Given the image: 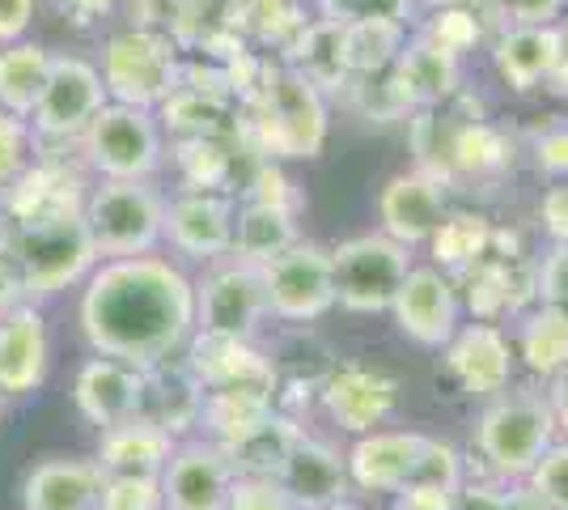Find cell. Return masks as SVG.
Wrapping results in <instances>:
<instances>
[{
  "instance_id": "56",
  "label": "cell",
  "mask_w": 568,
  "mask_h": 510,
  "mask_svg": "<svg viewBox=\"0 0 568 510\" xmlns=\"http://www.w3.org/2000/svg\"><path fill=\"white\" fill-rule=\"evenodd\" d=\"M323 510H353L348 502H332V507H323Z\"/></svg>"
},
{
  "instance_id": "2",
  "label": "cell",
  "mask_w": 568,
  "mask_h": 510,
  "mask_svg": "<svg viewBox=\"0 0 568 510\" xmlns=\"http://www.w3.org/2000/svg\"><path fill=\"white\" fill-rule=\"evenodd\" d=\"M246 132L263 158L310 162L327 146V94H318L306 77L288 64H263L260 86L242 102Z\"/></svg>"
},
{
  "instance_id": "1",
  "label": "cell",
  "mask_w": 568,
  "mask_h": 510,
  "mask_svg": "<svg viewBox=\"0 0 568 510\" xmlns=\"http://www.w3.org/2000/svg\"><path fill=\"white\" fill-rule=\"evenodd\" d=\"M195 328V286L170 260H102L81 293V332L98 358L144 370Z\"/></svg>"
},
{
  "instance_id": "38",
  "label": "cell",
  "mask_w": 568,
  "mask_h": 510,
  "mask_svg": "<svg viewBox=\"0 0 568 510\" xmlns=\"http://www.w3.org/2000/svg\"><path fill=\"white\" fill-rule=\"evenodd\" d=\"M174 167L183 170L191 192H225L234 174V149L230 137H191L174 141Z\"/></svg>"
},
{
  "instance_id": "14",
  "label": "cell",
  "mask_w": 568,
  "mask_h": 510,
  "mask_svg": "<svg viewBox=\"0 0 568 510\" xmlns=\"http://www.w3.org/2000/svg\"><path fill=\"white\" fill-rule=\"evenodd\" d=\"M237 204L230 192H183L166 204V239L179 256L191 260H225L234 256Z\"/></svg>"
},
{
  "instance_id": "44",
  "label": "cell",
  "mask_w": 568,
  "mask_h": 510,
  "mask_svg": "<svg viewBox=\"0 0 568 510\" xmlns=\"http://www.w3.org/2000/svg\"><path fill=\"white\" fill-rule=\"evenodd\" d=\"M98 510H162V481H132L115 477L102 486Z\"/></svg>"
},
{
  "instance_id": "10",
  "label": "cell",
  "mask_w": 568,
  "mask_h": 510,
  "mask_svg": "<svg viewBox=\"0 0 568 510\" xmlns=\"http://www.w3.org/2000/svg\"><path fill=\"white\" fill-rule=\"evenodd\" d=\"M263 298L267 316L284 323H310L323 319L335 307V281H332V251L318 243H297L284 251L281 260L263 264Z\"/></svg>"
},
{
  "instance_id": "15",
  "label": "cell",
  "mask_w": 568,
  "mask_h": 510,
  "mask_svg": "<svg viewBox=\"0 0 568 510\" xmlns=\"http://www.w3.org/2000/svg\"><path fill=\"white\" fill-rule=\"evenodd\" d=\"M378 221L382 234L395 243H428L433 230L446 221V179H437L420 167L390 174L378 192Z\"/></svg>"
},
{
  "instance_id": "32",
  "label": "cell",
  "mask_w": 568,
  "mask_h": 510,
  "mask_svg": "<svg viewBox=\"0 0 568 510\" xmlns=\"http://www.w3.org/2000/svg\"><path fill=\"white\" fill-rule=\"evenodd\" d=\"M297 243H302L297 239V213L242 200V209L234 218V260L263 268L272 260H281L284 251H293Z\"/></svg>"
},
{
  "instance_id": "37",
  "label": "cell",
  "mask_w": 568,
  "mask_h": 510,
  "mask_svg": "<svg viewBox=\"0 0 568 510\" xmlns=\"http://www.w3.org/2000/svg\"><path fill=\"white\" fill-rule=\"evenodd\" d=\"M407 26L403 22H356L344 26V48H348V69L353 77L390 73L395 60L407 48Z\"/></svg>"
},
{
  "instance_id": "47",
  "label": "cell",
  "mask_w": 568,
  "mask_h": 510,
  "mask_svg": "<svg viewBox=\"0 0 568 510\" xmlns=\"http://www.w3.org/2000/svg\"><path fill=\"white\" fill-rule=\"evenodd\" d=\"M530 153H535V167L568 183V120L560 123H547L544 132L530 141Z\"/></svg>"
},
{
  "instance_id": "21",
  "label": "cell",
  "mask_w": 568,
  "mask_h": 510,
  "mask_svg": "<svg viewBox=\"0 0 568 510\" xmlns=\"http://www.w3.org/2000/svg\"><path fill=\"white\" fill-rule=\"evenodd\" d=\"M72 400L81 417L98 430H115L123 421H132L141 409V370L115 358H90L77 370Z\"/></svg>"
},
{
  "instance_id": "18",
  "label": "cell",
  "mask_w": 568,
  "mask_h": 510,
  "mask_svg": "<svg viewBox=\"0 0 568 510\" xmlns=\"http://www.w3.org/2000/svg\"><path fill=\"white\" fill-rule=\"evenodd\" d=\"M446 370L471 396H505L514 383V349L497 323H467L446 344Z\"/></svg>"
},
{
  "instance_id": "22",
  "label": "cell",
  "mask_w": 568,
  "mask_h": 510,
  "mask_svg": "<svg viewBox=\"0 0 568 510\" xmlns=\"http://www.w3.org/2000/svg\"><path fill=\"white\" fill-rule=\"evenodd\" d=\"M200 413H204V388L200 379L191 374L187 362H162L144 366L141 370V409L136 417L166 430L170 438H179L183 430L200 426Z\"/></svg>"
},
{
  "instance_id": "58",
  "label": "cell",
  "mask_w": 568,
  "mask_h": 510,
  "mask_svg": "<svg viewBox=\"0 0 568 510\" xmlns=\"http://www.w3.org/2000/svg\"><path fill=\"white\" fill-rule=\"evenodd\" d=\"M191 4H204V0H191Z\"/></svg>"
},
{
  "instance_id": "51",
  "label": "cell",
  "mask_w": 568,
  "mask_h": 510,
  "mask_svg": "<svg viewBox=\"0 0 568 510\" xmlns=\"http://www.w3.org/2000/svg\"><path fill=\"white\" fill-rule=\"evenodd\" d=\"M22 277H18V268H13V260L0 251V319L9 316V311H18L22 307Z\"/></svg>"
},
{
  "instance_id": "24",
  "label": "cell",
  "mask_w": 568,
  "mask_h": 510,
  "mask_svg": "<svg viewBox=\"0 0 568 510\" xmlns=\"http://www.w3.org/2000/svg\"><path fill=\"white\" fill-rule=\"evenodd\" d=\"M174 438L158 426H149L141 417L123 421L115 430H102V447H98V472L106 481L115 477H132V481H162L170 456H174Z\"/></svg>"
},
{
  "instance_id": "30",
  "label": "cell",
  "mask_w": 568,
  "mask_h": 510,
  "mask_svg": "<svg viewBox=\"0 0 568 510\" xmlns=\"http://www.w3.org/2000/svg\"><path fill=\"white\" fill-rule=\"evenodd\" d=\"M242 111L234 98L221 90H204V86H187L179 81V90L162 102V120L174 132V141H191V137H230L237 132L234 116Z\"/></svg>"
},
{
  "instance_id": "48",
  "label": "cell",
  "mask_w": 568,
  "mask_h": 510,
  "mask_svg": "<svg viewBox=\"0 0 568 510\" xmlns=\"http://www.w3.org/2000/svg\"><path fill=\"white\" fill-rule=\"evenodd\" d=\"M539 221H544L547 239L556 247H568V183L547 188L539 200Z\"/></svg>"
},
{
  "instance_id": "50",
  "label": "cell",
  "mask_w": 568,
  "mask_h": 510,
  "mask_svg": "<svg viewBox=\"0 0 568 510\" xmlns=\"http://www.w3.org/2000/svg\"><path fill=\"white\" fill-rule=\"evenodd\" d=\"M55 9L64 13V22L69 26H94V22H102L111 9H115V0H55Z\"/></svg>"
},
{
  "instance_id": "45",
  "label": "cell",
  "mask_w": 568,
  "mask_h": 510,
  "mask_svg": "<svg viewBox=\"0 0 568 510\" xmlns=\"http://www.w3.org/2000/svg\"><path fill=\"white\" fill-rule=\"evenodd\" d=\"M230 510H297L276 477H237Z\"/></svg>"
},
{
  "instance_id": "23",
  "label": "cell",
  "mask_w": 568,
  "mask_h": 510,
  "mask_svg": "<svg viewBox=\"0 0 568 510\" xmlns=\"http://www.w3.org/2000/svg\"><path fill=\"white\" fill-rule=\"evenodd\" d=\"M560 60H565L560 26H505L493 43V69L518 94L547 86V77L556 73Z\"/></svg>"
},
{
  "instance_id": "25",
  "label": "cell",
  "mask_w": 568,
  "mask_h": 510,
  "mask_svg": "<svg viewBox=\"0 0 568 510\" xmlns=\"http://www.w3.org/2000/svg\"><path fill=\"white\" fill-rule=\"evenodd\" d=\"M281 489L293 498L297 510H323L332 502H344V486H348V463L335 456L327 442L314 438H297L293 451L284 456Z\"/></svg>"
},
{
  "instance_id": "41",
  "label": "cell",
  "mask_w": 568,
  "mask_h": 510,
  "mask_svg": "<svg viewBox=\"0 0 568 510\" xmlns=\"http://www.w3.org/2000/svg\"><path fill=\"white\" fill-rule=\"evenodd\" d=\"M318 4V18H332L339 26L356 22H403L412 18L416 0H314Z\"/></svg>"
},
{
  "instance_id": "33",
  "label": "cell",
  "mask_w": 568,
  "mask_h": 510,
  "mask_svg": "<svg viewBox=\"0 0 568 510\" xmlns=\"http://www.w3.org/2000/svg\"><path fill=\"white\" fill-rule=\"evenodd\" d=\"M493 234H497V226L484 213H446V221L428 239L433 268H442L446 277L471 272L493 256Z\"/></svg>"
},
{
  "instance_id": "52",
  "label": "cell",
  "mask_w": 568,
  "mask_h": 510,
  "mask_svg": "<svg viewBox=\"0 0 568 510\" xmlns=\"http://www.w3.org/2000/svg\"><path fill=\"white\" fill-rule=\"evenodd\" d=\"M547 404H551V417H556V426H565L568 430V366L551 379V391H547Z\"/></svg>"
},
{
  "instance_id": "46",
  "label": "cell",
  "mask_w": 568,
  "mask_h": 510,
  "mask_svg": "<svg viewBox=\"0 0 568 510\" xmlns=\"http://www.w3.org/2000/svg\"><path fill=\"white\" fill-rule=\"evenodd\" d=\"M493 9L505 26H560L568 0H493Z\"/></svg>"
},
{
  "instance_id": "42",
  "label": "cell",
  "mask_w": 568,
  "mask_h": 510,
  "mask_svg": "<svg viewBox=\"0 0 568 510\" xmlns=\"http://www.w3.org/2000/svg\"><path fill=\"white\" fill-rule=\"evenodd\" d=\"M242 192H246L251 204H267V209H284V213H302V192H297V183H293L272 158H263L260 167L251 170V179H246Z\"/></svg>"
},
{
  "instance_id": "54",
  "label": "cell",
  "mask_w": 568,
  "mask_h": 510,
  "mask_svg": "<svg viewBox=\"0 0 568 510\" xmlns=\"http://www.w3.org/2000/svg\"><path fill=\"white\" fill-rule=\"evenodd\" d=\"M428 9H433V13H437V9H471L475 0H425Z\"/></svg>"
},
{
  "instance_id": "8",
  "label": "cell",
  "mask_w": 568,
  "mask_h": 510,
  "mask_svg": "<svg viewBox=\"0 0 568 510\" xmlns=\"http://www.w3.org/2000/svg\"><path fill=\"white\" fill-rule=\"evenodd\" d=\"M412 272L407 247L386 239V234H356L332 247V281L335 302L353 316H378L390 311L403 277Z\"/></svg>"
},
{
  "instance_id": "17",
  "label": "cell",
  "mask_w": 568,
  "mask_h": 510,
  "mask_svg": "<svg viewBox=\"0 0 568 510\" xmlns=\"http://www.w3.org/2000/svg\"><path fill=\"white\" fill-rule=\"evenodd\" d=\"M85 183L64 158H34L30 170L4 192V221H48V218H81L85 209Z\"/></svg>"
},
{
  "instance_id": "4",
  "label": "cell",
  "mask_w": 568,
  "mask_h": 510,
  "mask_svg": "<svg viewBox=\"0 0 568 510\" xmlns=\"http://www.w3.org/2000/svg\"><path fill=\"white\" fill-rule=\"evenodd\" d=\"M81 221L90 230L98 260H136L153 256L166 230V200L149 183H115L102 179V188L85 196Z\"/></svg>"
},
{
  "instance_id": "40",
  "label": "cell",
  "mask_w": 568,
  "mask_h": 510,
  "mask_svg": "<svg viewBox=\"0 0 568 510\" xmlns=\"http://www.w3.org/2000/svg\"><path fill=\"white\" fill-rule=\"evenodd\" d=\"M34 153H39V146H34L30 120H18V116L0 111V188H4V192L30 170Z\"/></svg>"
},
{
  "instance_id": "28",
  "label": "cell",
  "mask_w": 568,
  "mask_h": 510,
  "mask_svg": "<svg viewBox=\"0 0 568 510\" xmlns=\"http://www.w3.org/2000/svg\"><path fill=\"white\" fill-rule=\"evenodd\" d=\"M106 477L94 460H48L26 477V510H98Z\"/></svg>"
},
{
  "instance_id": "55",
  "label": "cell",
  "mask_w": 568,
  "mask_h": 510,
  "mask_svg": "<svg viewBox=\"0 0 568 510\" xmlns=\"http://www.w3.org/2000/svg\"><path fill=\"white\" fill-rule=\"evenodd\" d=\"M560 34H565V51H568V13H565V22H560Z\"/></svg>"
},
{
  "instance_id": "26",
  "label": "cell",
  "mask_w": 568,
  "mask_h": 510,
  "mask_svg": "<svg viewBox=\"0 0 568 510\" xmlns=\"http://www.w3.org/2000/svg\"><path fill=\"white\" fill-rule=\"evenodd\" d=\"M458 64L463 60H454L442 48H433L428 39L412 34L390 69V81L407 111H428V107H446L458 94Z\"/></svg>"
},
{
  "instance_id": "57",
  "label": "cell",
  "mask_w": 568,
  "mask_h": 510,
  "mask_svg": "<svg viewBox=\"0 0 568 510\" xmlns=\"http://www.w3.org/2000/svg\"><path fill=\"white\" fill-rule=\"evenodd\" d=\"M0 413H4V391H0Z\"/></svg>"
},
{
  "instance_id": "9",
  "label": "cell",
  "mask_w": 568,
  "mask_h": 510,
  "mask_svg": "<svg viewBox=\"0 0 568 510\" xmlns=\"http://www.w3.org/2000/svg\"><path fill=\"white\" fill-rule=\"evenodd\" d=\"M106 86L98 64L81 60V56H55L51 64V81L34 116H30V132H34V146H64V141H81L85 128L94 123V116L106 107Z\"/></svg>"
},
{
  "instance_id": "7",
  "label": "cell",
  "mask_w": 568,
  "mask_h": 510,
  "mask_svg": "<svg viewBox=\"0 0 568 510\" xmlns=\"http://www.w3.org/2000/svg\"><path fill=\"white\" fill-rule=\"evenodd\" d=\"M556 417L547 396L535 391H505L479 417V451L500 477H530L535 463L551 451Z\"/></svg>"
},
{
  "instance_id": "27",
  "label": "cell",
  "mask_w": 568,
  "mask_h": 510,
  "mask_svg": "<svg viewBox=\"0 0 568 510\" xmlns=\"http://www.w3.org/2000/svg\"><path fill=\"white\" fill-rule=\"evenodd\" d=\"M187 366H191V374L200 379V388L204 391L242 388V383H272V388H276L272 362L263 358L260 349H251V340L195 332Z\"/></svg>"
},
{
  "instance_id": "36",
  "label": "cell",
  "mask_w": 568,
  "mask_h": 510,
  "mask_svg": "<svg viewBox=\"0 0 568 510\" xmlns=\"http://www.w3.org/2000/svg\"><path fill=\"white\" fill-rule=\"evenodd\" d=\"M297 438H302V430L288 417L276 413L272 421H263L260 430H251L246 438H237V442L221 447V451L230 456L237 477H281L284 456L293 451Z\"/></svg>"
},
{
  "instance_id": "53",
  "label": "cell",
  "mask_w": 568,
  "mask_h": 510,
  "mask_svg": "<svg viewBox=\"0 0 568 510\" xmlns=\"http://www.w3.org/2000/svg\"><path fill=\"white\" fill-rule=\"evenodd\" d=\"M547 90H551V94H560V98H568V51H565V60L556 64V73L547 77Z\"/></svg>"
},
{
  "instance_id": "12",
  "label": "cell",
  "mask_w": 568,
  "mask_h": 510,
  "mask_svg": "<svg viewBox=\"0 0 568 510\" xmlns=\"http://www.w3.org/2000/svg\"><path fill=\"white\" fill-rule=\"evenodd\" d=\"M390 316L399 323V332L425 349H446L458 332V290L454 277H446L433 264H412L403 277L399 293L390 302Z\"/></svg>"
},
{
  "instance_id": "3",
  "label": "cell",
  "mask_w": 568,
  "mask_h": 510,
  "mask_svg": "<svg viewBox=\"0 0 568 510\" xmlns=\"http://www.w3.org/2000/svg\"><path fill=\"white\" fill-rule=\"evenodd\" d=\"M0 251L13 260L22 277V293L43 302L69 290L72 281L90 277L98 268V251L81 218H48V221H4Z\"/></svg>"
},
{
  "instance_id": "16",
  "label": "cell",
  "mask_w": 568,
  "mask_h": 510,
  "mask_svg": "<svg viewBox=\"0 0 568 510\" xmlns=\"http://www.w3.org/2000/svg\"><path fill=\"white\" fill-rule=\"evenodd\" d=\"M399 404V383L369 366H335L323 379V409L348 434H374Z\"/></svg>"
},
{
  "instance_id": "20",
  "label": "cell",
  "mask_w": 568,
  "mask_h": 510,
  "mask_svg": "<svg viewBox=\"0 0 568 510\" xmlns=\"http://www.w3.org/2000/svg\"><path fill=\"white\" fill-rule=\"evenodd\" d=\"M51 366L48 319L34 302L0 319V391L4 396H30L43 388Z\"/></svg>"
},
{
  "instance_id": "19",
  "label": "cell",
  "mask_w": 568,
  "mask_h": 510,
  "mask_svg": "<svg viewBox=\"0 0 568 510\" xmlns=\"http://www.w3.org/2000/svg\"><path fill=\"white\" fill-rule=\"evenodd\" d=\"M428 438L412 430H374L361 434L348 456V477L361 489H378V493H403L412 489L420 463H425Z\"/></svg>"
},
{
  "instance_id": "13",
  "label": "cell",
  "mask_w": 568,
  "mask_h": 510,
  "mask_svg": "<svg viewBox=\"0 0 568 510\" xmlns=\"http://www.w3.org/2000/svg\"><path fill=\"white\" fill-rule=\"evenodd\" d=\"M234 481V463L216 442H183L162 472V510H230Z\"/></svg>"
},
{
  "instance_id": "11",
  "label": "cell",
  "mask_w": 568,
  "mask_h": 510,
  "mask_svg": "<svg viewBox=\"0 0 568 510\" xmlns=\"http://www.w3.org/2000/svg\"><path fill=\"white\" fill-rule=\"evenodd\" d=\"M267 316L263 272L242 260H225L195 286V328L213 337L251 340L255 323Z\"/></svg>"
},
{
  "instance_id": "35",
  "label": "cell",
  "mask_w": 568,
  "mask_h": 510,
  "mask_svg": "<svg viewBox=\"0 0 568 510\" xmlns=\"http://www.w3.org/2000/svg\"><path fill=\"white\" fill-rule=\"evenodd\" d=\"M518 353L521 362L530 366V374L556 379L568 366V307L544 302L539 311H530L521 319Z\"/></svg>"
},
{
  "instance_id": "31",
  "label": "cell",
  "mask_w": 568,
  "mask_h": 510,
  "mask_svg": "<svg viewBox=\"0 0 568 510\" xmlns=\"http://www.w3.org/2000/svg\"><path fill=\"white\" fill-rule=\"evenodd\" d=\"M51 56L43 43H9L0 48V111L18 116V120H30L39 98L51 81Z\"/></svg>"
},
{
  "instance_id": "39",
  "label": "cell",
  "mask_w": 568,
  "mask_h": 510,
  "mask_svg": "<svg viewBox=\"0 0 568 510\" xmlns=\"http://www.w3.org/2000/svg\"><path fill=\"white\" fill-rule=\"evenodd\" d=\"M420 39H428L433 48H442L446 56H454V60H463L467 51L479 48L484 26H479V13H475V9H437V13L420 26Z\"/></svg>"
},
{
  "instance_id": "5",
  "label": "cell",
  "mask_w": 568,
  "mask_h": 510,
  "mask_svg": "<svg viewBox=\"0 0 568 510\" xmlns=\"http://www.w3.org/2000/svg\"><path fill=\"white\" fill-rule=\"evenodd\" d=\"M77 146L85 153V167L115 183H149L166 158L158 116L123 102H106Z\"/></svg>"
},
{
  "instance_id": "29",
  "label": "cell",
  "mask_w": 568,
  "mask_h": 510,
  "mask_svg": "<svg viewBox=\"0 0 568 510\" xmlns=\"http://www.w3.org/2000/svg\"><path fill=\"white\" fill-rule=\"evenodd\" d=\"M288 69L306 77L318 94H339L348 90L353 69H348V48H344V26L332 18H310L302 34L288 43Z\"/></svg>"
},
{
  "instance_id": "49",
  "label": "cell",
  "mask_w": 568,
  "mask_h": 510,
  "mask_svg": "<svg viewBox=\"0 0 568 510\" xmlns=\"http://www.w3.org/2000/svg\"><path fill=\"white\" fill-rule=\"evenodd\" d=\"M34 22V0H0V48L22 43Z\"/></svg>"
},
{
  "instance_id": "43",
  "label": "cell",
  "mask_w": 568,
  "mask_h": 510,
  "mask_svg": "<svg viewBox=\"0 0 568 510\" xmlns=\"http://www.w3.org/2000/svg\"><path fill=\"white\" fill-rule=\"evenodd\" d=\"M530 498L544 510H568V442L551 447L530 472Z\"/></svg>"
},
{
  "instance_id": "6",
  "label": "cell",
  "mask_w": 568,
  "mask_h": 510,
  "mask_svg": "<svg viewBox=\"0 0 568 510\" xmlns=\"http://www.w3.org/2000/svg\"><path fill=\"white\" fill-rule=\"evenodd\" d=\"M179 69H183V60H179V48L170 39L132 26V30H119L106 39L98 73H102L111 102L153 111L179 90Z\"/></svg>"
},
{
  "instance_id": "34",
  "label": "cell",
  "mask_w": 568,
  "mask_h": 510,
  "mask_svg": "<svg viewBox=\"0 0 568 510\" xmlns=\"http://www.w3.org/2000/svg\"><path fill=\"white\" fill-rule=\"evenodd\" d=\"M514 162V141L488 120H458L446 149V167L458 174H497Z\"/></svg>"
}]
</instances>
